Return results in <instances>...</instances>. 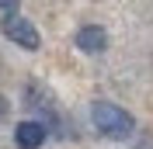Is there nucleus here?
Returning <instances> with one entry per match:
<instances>
[{"label": "nucleus", "instance_id": "nucleus-3", "mask_svg": "<svg viewBox=\"0 0 153 149\" xmlns=\"http://www.w3.org/2000/svg\"><path fill=\"white\" fill-rule=\"evenodd\" d=\"M45 139H49V128H45V121H38V118H28V121H18L14 125L18 149H38Z\"/></svg>", "mask_w": 153, "mask_h": 149}, {"label": "nucleus", "instance_id": "nucleus-1", "mask_svg": "<svg viewBox=\"0 0 153 149\" xmlns=\"http://www.w3.org/2000/svg\"><path fill=\"white\" fill-rule=\"evenodd\" d=\"M91 121H94V128L105 135V139H129L136 132V118L125 108H118V104L111 101H94L91 104Z\"/></svg>", "mask_w": 153, "mask_h": 149}, {"label": "nucleus", "instance_id": "nucleus-5", "mask_svg": "<svg viewBox=\"0 0 153 149\" xmlns=\"http://www.w3.org/2000/svg\"><path fill=\"white\" fill-rule=\"evenodd\" d=\"M0 10L10 14V10H18V0H0Z\"/></svg>", "mask_w": 153, "mask_h": 149}, {"label": "nucleus", "instance_id": "nucleus-2", "mask_svg": "<svg viewBox=\"0 0 153 149\" xmlns=\"http://www.w3.org/2000/svg\"><path fill=\"white\" fill-rule=\"evenodd\" d=\"M0 31L14 42V45H21V49H28V52H35L38 45H42V35H38V28L31 24L28 18H21L18 10H10L7 18L0 21Z\"/></svg>", "mask_w": 153, "mask_h": 149}, {"label": "nucleus", "instance_id": "nucleus-4", "mask_svg": "<svg viewBox=\"0 0 153 149\" xmlns=\"http://www.w3.org/2000/svg\"><path fill=\"white\" fill-rule=\"evenodd\" d=\"M76 49L80 52H87V56H97V52H105L108 49V31L97 28V24H84V28L76 31Z\"/></svg>", "mask_w": 153, "mask_h": 149}]
</instances>
